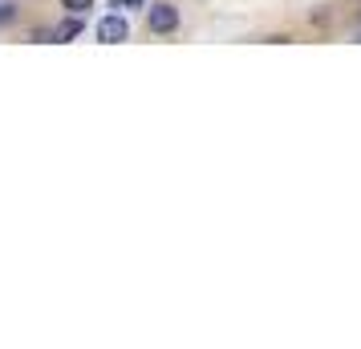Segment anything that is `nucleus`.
Wrapping results in <instances>:
<instances>
[{
    "label": "nucleus",
    "instance_id": "nucleus-5",
    "mask_svg": "<svg viewBox=\"0 0 361 349\" xmlns=\"http://www.w3.org/2000/svg\"><path fill=\"white\" fill-rule=\"evenodd\" d=\"M8 20H17V4H0V25H8Z\"/></svg>",
    "mask_w": 361,
    "mask_h": 349
},
{
    "label": "nucleus",
    "instance_id": "nucleus-4",
    "mask_svg": "<svg viewBox=\"0 0 361 349\" xmlns=\"http://www.w3.org/2000/svg\"><path fill=\"white\" fill-rule=\"evenodd\" d=\"M61 8H69V13H85V8H94V0H61Z\"/></svg>",
    "mask_w": 361,
    "mask_h": 349
},
{
    "label": "nucleus",
    "instance_id": "nucleus-3",
    "mask_svg": "<svg viewBox=\"0 0 361 349\" xmlns=\"http://www.w3.org/2000/svg\"><path fill=\"white\" fill-rule=\"evenodd\" d=\"M78 33H82V20H66V25L57 29V41H73Z\"/></svg>",
    "mask_w": 361,
    "mask_h": 349
},
{
    "label": "nucleus",
    "instance_id": "nucleus-2",
    "mask_svg": "<svg viewBox=\"0 0 361 349\" xmlns=\"http://www.w3.org/2000/svg\"><path fill=\"white\" fill-rule=\"evenodd\" d=\"M126 37H130V20H126V17L110 13V17L98 20V41H102V45H122Z\"/></svg>",
    "mask_w": 361,
    "mask_h": 349
},
{
    "label": "nucleus",
    "instance_id": "nucleus-1",
    "mask_svg": "<svg viewBox=\"0 0 361 349\" xmlns=\"http://www.w3.org/2000/svg\"><path fill=\"white\" fill-rule=\"evenodd\" d=\"M147 25H150V33H159V37L175 33V29H179V8H175V4H150Z\"/></svg>",
    "mask_w": 361,
    "mask_h": 349
},
{
    "label": "nucleus",
    "instance_id": "nucleus-6",
    "mask_svg": "<svg viewBox=\"0 0 361 349\" xmlns=\"http://www.w3.org/2000/svg\"><path fill=\"white\" fill-rule=\"evenodd\" d=\"M114 8H142V0H114Z\"/></svg>",
    "mask_w": 361,
    "mask_h": 349
}]
</instances>
